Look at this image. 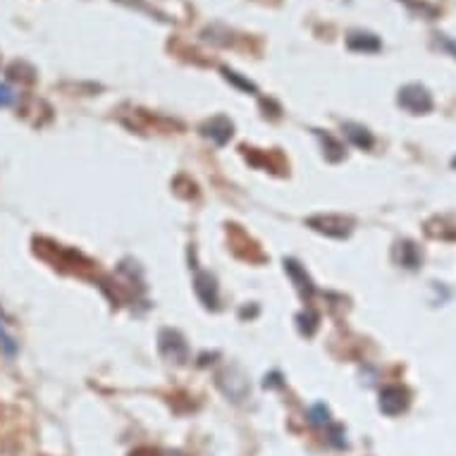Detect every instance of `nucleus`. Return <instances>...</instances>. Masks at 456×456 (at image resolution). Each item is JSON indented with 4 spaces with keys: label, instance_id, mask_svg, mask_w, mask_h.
<instances>
[{
    "label": "nucleus",
    "instance_id": "1",
    "mask_svg": "<svg viewBox=\"0 0 456 456\" xmlns=\"http://www.w3.org/2000/svg\"><path fill=\"white\" fill-rule=\"evenodd\" d=\"M399 105L409 112H428L433 108V96L428 93V89L421 86V84H409L399 91Z\"/></svg>",
    "mask_w": 456,
    "mask_h": 456
},
{
    "label": "nucleus",
    "instance_id": "2",
    "mask_svg": "<svg viewBox=\"0 0 456 456\" xmlns=\"http://www.w3.org/2000/svg\"><path fill=\"white\" fill-rule=\"evenodd\" d=\"M406 406H409V392L404 387L392 385L380 392V411L387 416H399L406 411Z\"/></svg>",
    "mask_w": 456,
    "mask_h": 456
},
{
    "label": "nucleus",
    "instance_id": "3",
    "mask_svg": "<svg viewBox=\"0 0 456 456\" xmlns=\"http://www.w3.org/2000/svg\"><path fill=\"white\" fill-rule=\"evenodd\" d=\"M308 225L318 232H325L327 237H346L351 232V220H344L339 215H318V218H311Z\"/></svg>",
    "mask_w": 456,
    "mask_h": 456
},
{
    "label": "nucleus",
    "instance_id": "4",
    "mask_svg": "<svg viewBox=\"0 0 456 456\" xmlns=\"http://www.w3.org/2000/svg\"><path fill=\"white\" fill-rule=\"evenodd\" d=\"M349 48H353V51H363V53H375V51H380V41H377V36L373 34H351Z\"/></svg>",
    "mask_w": 456,
    "mask_h": 456
},
{
    "label": "nucleus",
    "instance_id": "5",
    "mask_svg": "<svg viewBox=\"0 0 456 456\" xmlns=\"http://www.w3.org/2000/svg\"><path fill=\"white\" fill-rule=\"evenodd\" d=\"M397 258H399V263L404 268L413 270V268L421 266V254H418V249L411 242H404V244L397 246Z\"/></svg>",
    "mask_w": 456,
    "mask_h": 456
},
{
    "label": "nucleus",
    "instance_id": "6",
    "mask_svg": "<svg viewBox=\"0 0 456 456\" xmlns=\"http://www.w3.org/2000/svg\"><path fill=\"white\" fill-rule=\"evenodd\" d=\"M344 129H346V136L356 143L358 148H370L373 146V136H370V131L361 127V124H344Z\"/></svg>",
    "mask_w": 456,
    "mask_h": 456
},
{
    "label": "nucleus",
    "instance_id": "7",
    "mask_svg": "<svg viewBox=\"0 0 456 456\" xmlns=\"http://www.w3.org/2000/svg\"><path fill=\"white\" fill-rule=\"evenodd\" d=\"M206 129H208L206 134H208V136H213V139L218 141V143H225V141L232 136V124L227 122V119H223V117L213 119V122L208 124Z\"/></svg>",
    "mask_w": 456,
    "mask_h": 456
},
{
    "label": "nucleus",
    "instance_id": "8",
    "mask_svg": "<svg viewBox=\"0 0 456 456\" xmlns=\"http://www.w3.org/2000/svg\"><path fill=\"white\" fill-rule=\"evenodd\" d=\"M287 270H289V275H292V278L299 282V287H301V289H308V294L313 292V287H311L308 275H306L304 270L297 266V263H294V261H287Z\"/></svg>",
    "mask_w": 456,
    "mask_h": 456
},
{
    "label": "nucleus",
    "instance_id": "9",
    "mask_svg": "<svg viewBox=\"0 0 456 456\" xmlns=\"http://www.w3.org/2000/svg\"><path fill=\"white\" fill-rule=\"evenodd\" d=\"M311 421H313L315 425H327L330 423V411L323 404L313 406V411H311Z\"/></svg>",
    "mask_w": 456,
    "mask_h": 456
},
{
    "label": "nucleus",
    "instance_id": "10",
    "mask_svg": "<svg viewBox=\"0 0 456 456\" xmlns=\"http://www.w3.org/2000/svg\"><path fill=\"white\" fill-rule=\"evenodd\" d=\"M12 103H15V91L8 84H0V108H10Z\"/></svg>",
    "mask_w": 456,
    "mask_h": 456
},
{
    "label": "nucleus",
    "instance_id": "11",
    "mask_svg": "<svg viewBox=\"0 0 456 456\" xmlns=\"http://www.w3.org/2000/svg\"><path fill=\"white\" fill-rule=\"evenodd\" d=\"M0 339H3V346H5V349H8V353H15V349H17V346L12 344V339L8 337V334L3 332V330H0Z\"/></svg>",
    "mask_w": 456,
    "mask_h": 456
}]
</instances>
